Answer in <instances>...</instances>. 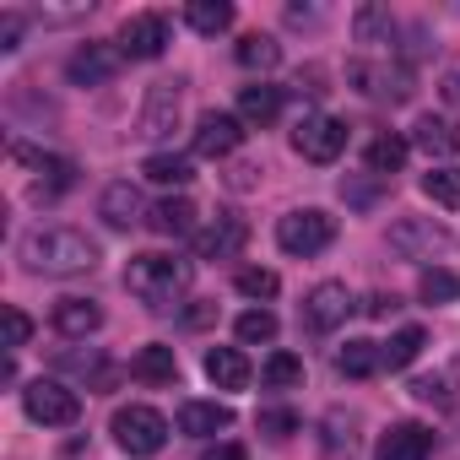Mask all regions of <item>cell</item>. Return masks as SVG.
I'll use <instances>...</instances> for the list:
<instances>
[{"label":"cell","mask_w":460,"mask_h":460,"mask_svg":"<svg viewBox=\"0 0 460 460\" xmlns=\"http://www.w3.org/2000/svg\"><path fill=\"white\" fill-rule=\"evenodd\" d=\"M22 266L33 277H87L98 266V244L82 227H39L22 239Z\"/></svg>","instance_id":"1"},{"label":"cell","mask_w":460,"mask_h":460,"mask_svg":"<svg viewBox=\"0 0 460 460\" xmlns=\"http://www.w3.org/2000/svg\"><path fill=\"white\" fill-rule=\"evenodd\" d=\"M190 261H179V255H163V250H146V255H130V266H125V288L146 304V309H168L173 298H184L190 293Z\"/></svg>","instance_id":"2"},{"label":"cell","mask_w":460,"mask_h":460,"mask_svg":"<svg viewBox=\"0 0 460 460\" xmlns=\"http://www.w3.org/2000/svg\"><path fill=\"white\" fill-rule=\"evenodd\" d=\"M109 428H114V438H119V449L136 455V460H152V455L168 444V417H163L157 406H141V401L119 406Z\"/></svg>","instance_id":"3"},{"label":"cell","mask_w":460,"mask_h":460,"mask_svg":"<svg viewBox=\"0 0 460 460\" xmlns=\"http://www.w3.org/2000/svg\"><path fill=\"white\" fill-rule=\"evenodd\" d=\"M277 244L288 250V255H320V250H331L336 244V217L331 211H320V206H304V211H288L282 222H277Z\"/></svg>","instance_id":"4"},{"label":"cell","mask_w":460,"mask_h":460,"mask_svg":"<svg viewBox=\"0 0 460 460\" xmlns=\"http://www.w3.org/2000/svg\"><path fill=\"white\" fill-rule=\"evenodd\" d=\"M347 82L363 93V98H374V103H406L411 98V66H401V60H352L347 66Z\"/></svg>","instance_id":"5"},{"label":"cell","mask_w":460,"mask_h":460,"mask_svg":"<svg viewBox=\"0 0 460 460\" xmlns=\"http://www.w3.org/2000/svg\"><path fill=\"white\" fill-rule=\"evenodd\" d=\"M179 114H184V76H163V82H152L146 98H141L136 136H141V141H163V136H173Z\"/></svg>","instance_id":"6"},{"label":"cell","mask_w":460,"mask_h":460,"mask_svg":"<svg viewBox=\"0 0 460 460\" xmlns=\"http://www.w3.org/2000/svg\"><path fill=\"white\" fill-rule=\"evenodd\" d=\"M390 250L401 261H433V255H455V234L438 227L433 217H401L390 227Z\"/></svg>","instance_id":"7"},{"label":"cell","mask_w":460,"mask_h":460,"mask_svg":"<svg viewBox=\"0 0 460 460\" xmlns=\"http://www.w3.org/2000/svg\"><path fill=\"white\" fill-rule=\"evenodd\" d=\"M22 411L33 422H44V428H71L82 417V395L71 385H60V379H33L22 390Z\"/></svg>","instance_id":"8"},{"label":"cell","mask_w":460,"mask_h":460,"mask_svg":"<svg viewBox=\"0 0 460 460\" xmlns=\"http://www.w3.org/2000/svg\"><path fill=\"white\" fill-rule=\"evenodd\" d=\"M293 152H298L304 163H336V157L347 152V125L331 119V114H304V119L293 125Z\"/></svg>","instance_id":"9"},{"label":"cell","mask_w":460,"mask_h":460,"mask_svg":"<svg viewBox=\"0 0 460 460\" xmlns=\"http://www.w3.org/2000/svg\"><path fill=\"white\" fill-rule=\"evenodd\" d=\"M244 244H250V222L234 217V211H217V222H206L195 234V255L200 261H234Z\"/></svg>","instance_id":"10"},{"label":"cell","mask_w":460,"mask_h":460,"mask_svg":"<svg viewBox=\"0 0 460 460\" xmlns=\"http://www.w3.org/2000/svg\"><path fill=\"white\" fill-rule=\"evenodd\" d=\"M168 49V17L163 12H136L119 28V55L125 60H157Z\"/></svg>","instance_id":"11"},{"label":"cell","mask_w":460,"mask_h":460,"mask_svg":"<svg viewBox=\"0 0 460 460\" xmlns=\"http://www.w3.org/2000/svg\"><path fill=\"white\" fill-rule=\"evenodd\" d=\"M244 119L239 114H222V109H206L200 119H195V152L200 157H234L239 152V141H244Z\"/></svg>","instance_id":"12"},{"label":"cell","mask_w":460,"mask_h":460,"mask_svg":"<svg viewBox=\"0 0 460 460\" xmlns=\"http://www.w3.org/2000/svg\"><path fill=\"white\" fill-rule=\"evenodd\" d=\"M352 309H358V304H352L347 282H320V288H309V298H304V320H309V331H336Z\"/></svg>","instance_id":"13"},{"label":"cell","mask_w":460,"mask_h":460,"mask_svg":"<svg viewBox=\"0 0 460 460\" xmlns=\"http://www.w3.org/2000/svg\"><path fill=\"white\" fill-rule=\"evenodd\" d=\"M119 49H109V44H82L71 60H66V76L76 82V87H103L114 71H119Z\"/></svg>","instance_id":"14"},{"label":"cell","mask_w":460,"mask_h":460,"mask_svg":"<svg viewBox=\"0 0 460 460\" xmlns=\"http://www.w3.org/2000/svg\"><path fill=\"white\" fill-rule=\"evenodd\" d=\"M433 455V428L422 422H390L379 433V460H428Z\"/></svg>","instance_id":"15"},{"label":"cell","mask_w":460,"mask_h":460,"mask_svg":"<svg viewBox=\"0 0 460 460\" xmlns=\"http://www.w3.org/2000/svg\"><path fill=\"white\" fill-rule=\"evenodd\" d=\"M98 217H103L109 227H136V222L146 217V200H141V190H136L130 179H114V184L98 195Z\"/></svg>","instance_id":"16"},{"label":"cell","mask_w":460,"mask_h":460,"mask_svg":"<svg viewBox=\"0 0 460 460\" xmlns=\"http://www.w3.org/2000/svg\"><path fill=\"white\" fill-rule=\"evenodd\" d=\"M12 157H17L22 168H39V173H44V184H39V195H55V190H66V184L76 179V168H71L66 157H55V152H44V146H28V141H12Z\"/></svg>","instance_id":"17"},{"label":"cell","mask_w":460,"mask_h":460,"mask_svg":"<svg viewBox=\"0 0 460 460\" xmlns=\"http://www.w3.org/2000/svg\"><path fill=\"white\" fill-rule=\"evenodd\" d=\"M206 379H211L217 390H250L255 368H250V358H244L239 347H211V352H206Z\"/></svg>","instance_id":"18"},{"label":"cell","mask_w":460,"mask_h":460,"mask_svg":"<svg viewBox=\"0 0 460 460\" xmlns=\"http://www.w3.org/2000/svg\"><path fill=\"white\" fill-rule=\"evenodd\" d=\"M411 146H422L428 157H460V125L444 114H422L411 125Z\"/></svg>","instance_id":"19"},{"label":"cell","mask_w":460,"mask_h":460,"mask_svg":"<svg viewBox=\"0 0 460 460\" xmlns=\"http://www.w3.org/2000/svg\"><path fill=\"white\" fill-rule=\"evenodd\" d=\"M146 227H152V234H163V239H184V234H195V200H190V195H168V200H157V206L146 211Z\"/></svg>","instance_id":"20"},{"label":"cell","mask_w":460,"mask_h":460,"mask_svg":"<svg viewBox=\"0 0 460 460\" xmlns=\"http://www.w3.org/2000/svg\"><path fill=\"white\" fill-rule=\"evenodd\" d=\"M222 428H234V406H222V401H184L179 406V433L206 438V433H222Z\"/></svg>","instance_id":"21"},{"label":"cell","mask_w":460,"mask_h":460,"mask_svg":"<svg viewBox=\"0 0 460 460\" xmlns=\"http://www.w3.org/2000/svg\"><path fill=\"white\" fill-rule=\"evenodd\" d=\"M49 320H55V331H60V336H71V341H82V336H93V331L103 325V309H98L93 298H60Z\"/></svg>","instance_id":"22"},{"label":"cell","mask_w":460,"mask_h":460,"mask_svg":"<svg viewBox=\"0 0 460 460\" xmlns=\"http://www.w3.org/2000/svg\"><path fill=\"white\" fill-rule=\"evenodd\" d=\"M130 374H136L141 385H173V379H179V358H173L168 341H146V347L130 358Z\"/></svg>","instance_id":"23"},{"label":"cell","mask_w":460,"mask_h":460,"mask_svg":"<svg viewBox=\"0 0 460 460\" xmlns=\"http://www.w3.org/2000/svg\"><path fill=\"white\" fill-rule=\"evenodd\" d=\"M277 114H282V87H266V82H255V87H244V93H239V119H244L250 130H266V125H277Z\"/></svg>","instance_id":"24"},{"label":"cell","mask_w":460,"mask_h":460,"mask_svg":"<svg viewBox=\"0 0 460 460\" xmlns=\"http://www.w3.org/2000/svg\"><path fill=\"white\" fill-rule=\"evenodd\" d=\"M406 157H411V141H406V136H395V130H385V136H374V141H368V173H374V179L401 173V168H406Z\"/></svg>","instance_id":"25"},{"label":"cell","mask_w":460,"mask_h":460,"mask_svg":"<svg viewBox=\"0 0 460 460\" xmlns=\"http://www.w3.org/2000/svg\"><path fill=\"white\" fill-rule=\"evenodd\" d=\"M385 368V358H379V341H347V347H336V374H347V379H368V374H379Z\"/></svg>","instance_id":"26"},{"label":"cell","mask_w":460,"mask_h":460,"mask_svg":"<svg viewBox=\"0 0 460 460\" xmlns=\"http://www.w3.org/2000/svg\"><path fill=\"white\" fill-rule=\"evenodd\" d=\"M184 22H190L200 39H217V33L234 28V6H227V0H190V6H184Z\"/></svg>","instance_id":"27"},{"label":"cell","mask_w":460,"mask_h":460,"mask_svg":"<svg viewBox=\"0 0 460 460\" xmlns=\"http://www.w3.org/2000/svg\"><path fill=\"white\" fill-rule=\"evenodd\" d=\"M352 33H358V44H368V49H385V44H395V17H390L385 6H358V17H352Z\"/></svg>","instance_id":"28"},{"label":"cell","mask_w":460,"mask_h":460,"mask_svg":"<svg viewBox=\"0 0 460 460\" xmlns=\"http://www.w3.org/2000/svg\"><path fill=\"white\" fill-rule=\"evenodd\" d=\"M417 298L422 304H455L460 298V277L449 271V266H422V277H417Z\"/></svg>","instance_id":"29"},{"label":"cell","mask_w":460,"mask_h":460,"mask_svg":"<svg viewBox=\"0 0 460 460\" xmlns=\"http://www.w3.org/2000/svg\"><path fill=\"white\" fill-rule=\"evenodd\" d=\"M141 173H146L152 184H173V190H184V184L195 179V168H190V157H179V152H152Z\"/></svg>","instance_id":"30"},{"label":"cell","mask_w":460,"mask_h":460,"mask_svg":"<svg viewBox=\"0 0 460 460\" xmlns=\"http://www.w3.org/2000/svg\"><path fill=\"white\" fill-rule=\"evenodd\" d=\"M277 60H282V44L271 33H244L239 39V66L244 71H271Z\"/></svg>","instance_id":"31"},{"label":"cell","mask_w":460,"mask_h":460,"mask_svg":"<svg viewBox=\"0 0 460 460\" xmlns=\"http://www.w3.org/2000/svg\"><path fill=\"white\" fill-rule=\"evenodd\" d=\"M422 347H428V336H422L417 325H406V331H395V336L379 347V358H385V368H406V363H417Z\"/></svg>","instance_id":"32"},{"label":"cell","mask_w":460,"mask_h":460,"mask_svg":"<svg viewBox=\"0 0 460 460\" xmlns=\"http://www.w3.org/2000/svg\"><path fill=\"white\" fill-rule=\"evenodd\" d=\"M261 379H266V390H298V385H304V358H293V352H271L266 368H261Z\"/></svg>","instance_id":"33"},{"label":"cell","mask_w":460,"mask_h":460,"mask_svg":"<svg viewBox=\"0 0 460 460\" xmlns=\"http://www.w3.org/2000/svg\"><path fill=\"white\" fill-rule=\"evenodd\" d=\"M422 195H428L433 206L460 211V168H433V173L422 179Z\"/></svg>","instance_id":"34"},{"label":"cell","mask_w":460,"mask_h":460,"mask_svg":"<svg viewBox=\"0 0 460 460\" xmlns=\"http://www.w3.org/2000/svg\"><path fill=\"white\" fill-rule=\"evenodd\" d=\"M234 331H239L244 347H255V341H277V314H271V309H244Z\"/></svg>","instance_id":"35"},{"label":"cell","mask_w":460,"mask_h":460,"mask_svg":"<svg viewBox=\"0 0 460 460\" xmlns=\"http://www.w3.org/2000/svg\"><path fill=\"white\" fill-rule=\"evenodd\" d=\"M234 288H239L244 298H277L282 277H277V271H266V266H244V271L234 277Z\"/></svg>","instance_id":"36"},{"label":"cell","mask_w":460,"mask_h":460,"mask_svg":"<svg viewBox=\"0 0 460 460\" xmlns=\"http://www.w3.org/2000/svg\"><path fill=\"white\" fill-rule=\"evenodd\" d=\"M261 433H266V438H293V433H298V411H288V406L261 411Z\"/></svg>","instance_id":"37"},{"label":"cell","mask_w":460,"mask_h":460,"mask_svg":"<svg viewBox=\"0 0 460 460\" xmlns=\"http://www.w3.org/2000/svg\"><path fill=\"white\" fill-rule=\"evenodd\" d=\"M325 428H331V438H325V455H331V460H341V455H352V449H358V433H352V428L341 433V411H331V417H325Z\"/></svg>","instance_id":"38"},{"label":"cell","mask_w":460,"mask_h":460,"mask_svg":"<svg viewBox=\"0 0 460 460\" xmlns=\"http://www.w3.org/2000/svg\"><path fill=\"white\" fill-rule=\"evenodd\" d=\"M33 341V320L17 309V304H6V347L17 352V347H28Z\"/></svg>","instance_id":"39"},{"label":"cell","mask_w":460,"mask_h":460,"mask_svg":"<svg viewBox=\"0 0 460 460\" xmlns=\"http://www.w3.org/2000/svg\"><path fill=\"white\" fill-rule=\"evenodd\" d=\"M17 44H22V17H17V12H6V17H0V49L12 55Z\"/></svg>","instance_id":"40"},{"label":"cell","mask_w":460,"mask_h":460,"mask_svg":"<svg viewBox=\"0 0 460 460\" xmlns=\"http://www.w3.org/2000/svg\"><path fill=\"white\" fill-rule=\"evenodd\" d=\"M411 395H417V401H433V406H449L444 379H417V385H411Z\"/></svg>","instance_id":"41"},{"label":"cell","mask_w":460,"mask_h":460,"mask_svg":"<svg viewBox=\"0 0 460 460\" xmlns=\"http://www.w3.org/2000/svg\"><path fill=\"white\" fill-rule=\"evenodd\" d=\"M363 309H368L374 320H385V314H395V309H401V298H395V293H374V298H368Z\"/></svg>","instance_id":"42"},{"label":"cell","mask_w":460,"mask_h":460,"mask_svg":"<svg viewBox=\"0 0 460 460\" xmlns=\"http://www.w3.org/2000/svg\"><path fill=\"white\" fill-rule=\"evenodd\" d=\"M438 93H444V103H449V109H455V114H460V71H449V76H444V87H438Z\"/></svg>","instance_id":"43"},{"label":"cell","mask_w":460,"mask_h":460,"mask_svg":"<svg viewBox=\"0 0 460 460\" xmlns=\"http://www.w3.org/2000/svg\"><path fill=\"white\" fill-rule=\"evenodd\" d=\"M200 460H244V449H239V444H217V449H206Z\"/></svg>","instance_id":"44"},{"label":"cell","mask_w":460,"mask_h":460,"mask_svg":"<svg viewBox=\"0 0 460 460\" xmlns=\"http://www.w3.org/2000/svg\"><path fill=\"white\" fill-rule=\"evenodd\" d=\"M211 314H217V304H206V298H200V304L190 309V325H211Z\"/></svg>","instance_id":"45"}]
</instances>
